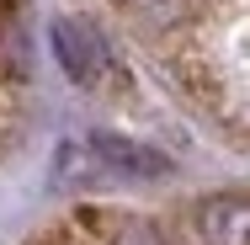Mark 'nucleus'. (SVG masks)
<instances>
[{
    "instance_id": "1",
    "label": "nucleus",
    "mask_w": 250,
    "mask_h": 245,
    "mask_svg": "<svg viewBox=\"0 0 250 245\" xmlns=\"http://www.w3.org/2000/svg\"><path fill=\"white\" fill-rule=\"evenodd\" d=\"M48 43H53V59L59 69L75 80V86H101L106 69H112V53L101 43V32L91 22H75V16H59L48 27Z\"/></svg>"
},
{
    "instance_id": "2",
    "label": "nucleus",
    "mask_w": 250,
    "mask_h": 245,
    "mask_svg": "<svg viewBox=\"0 0 250 245\" xmlns=\"http://www.w3.org/2000/svg\"><path fill=\"white\" fill-rule=\"evenodd\" d=\"M197 245H250V197L245 192H213L192 208Z\"/></svg>"
},
{
    "instance_id": "3",
    "label": "nucleus",
    "mask_w": 250,
    "mask_h": 245,
    "mask_svg": "<svg viewBox=\"0 0 250 245\" xmlns=\"http://www.w3.org/2000/svg\"><path fill=\"white\" fill-rule=\"evenodd\" d=\"M80 224L91 229L96 245H170L165 229L133 208H80Z\"/></svg>"
},
{
    "instance_id": "4",
    "label": "nucleus",
    "mask_w": 250,
    "mask_h": 245,
    "mask_svg": "<svg viewBox=\"0 0 250 245\" xmlns=\"http://www.w3.org/2000/svg\"><path fill=\"white\" fill-rule=\"evenodd\" d=\"M91 149H96V165L101 171H123V176H165L170 171V160L160 155V149L139 144V139H128V134H91Z\"/></svg>"
},
{
    "instance_id": "5",
    "label": "nucleus",
    "mask_w": 250,
    "mask_h": 245,
    "mask_svg": "<svg viewBox=\"0 0 250 245\" xmlns=\"http://www.w3.org/2000/svg\"><path fill=\"white\" fill-rule=\"evenodd\" d=\"M133 5H139V0H133Z\"/></svg>"
}]
</instances>
